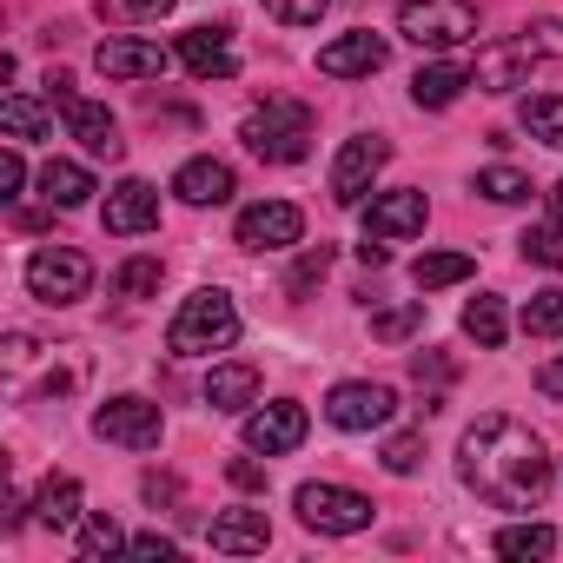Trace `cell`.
<instances>
[{
  "mask_svg": "<svg viewBox=\"0 0 563 563\" xmlns=\"http://www.w3.org/2000/svg\"><path fill=\"white\" fill-rule=\"evenodd\" d=\"M457 477L497 510H537L543 490H550V451L530 424H517L504 411H484L457 438Z\"/></svg>",
  "mask_w": 563,
  "mask_h": 563,
  "instance_id": "obj_1",
  "label": "cell"
},
{
  "mask_svg": "<svg viewBox=\"0 0 563 563\" xmlns=\"http://www.w3.org/2000/svg\"><path fill=\"white\" fill-rule=\"evenodd\" d=\"M239 339V306H232V292H219V286H199L179 312H173V325H166V352L173 358H212V352H225Z\"/></svg>",
  "mask_w": 563,
  "mask_h": 563,
  "instance_id": "obj_2",
  "label": "cell"
},
{
  "mask_svg": "<svg viewBox=\"0 0 563 563\" xmlns=\"http://www.w3.org/2000/svg\"><path fill=\"white\" fill-rule=\"evenodd\" d=\"M239 140H245L258 159H272V166H299L306 146H312V107H306V100H265V107L245 113Z\"/></svg>",
  "mask_w": 563,
  "mask_h": 563,
  "instance_id": "obj_3",
  "label": "cell"
},
{
  "mask_svg": "<svg viewBox=\"0 0 563 563\" xmlns=\"http://www.w3.org/2000/svg\"><path fill=\"white\" fill-rule=\"evenodd\" d=\"M398 34L424 54H444V47H464L477 41V8L471 0H405L398 8Z\"/></svg>",
  "mask_w": 563,
  "mask_h": 563,
  "instance_id": "obj_4",
  "label": "cell"
},
{
  "mask_svg": "<svg viewBox=\"0 0 563 563\" xmlns=\"http://www.w3.org/2000/svg\"><path fill=\"white\" fill-rule=\"evenodd\" d=\"M27 292H34L41 306H80V299L93 292L87 252H74V245H41V252L27 258Z\"/></svg>",
  "mask_w": 563,
  "mask_h": 563,
  "instance_id": "obj_5",
  "label": "cell"
},
{
  "mask_svg": "<svg viewBox=\"0 0 563 563\" xmlns=\"http://www.w3.org/2000/svg\"><path fill=\"white\" fill-rule=\"evenodd\" d=\"M299 523L319 530V537H358L372 523V497L345 490V484H299Z\"/></svg>",
  "mask_w": 563,
  "mask_h": 563,
  "instance_id": "obj_6",
  "label": "cell"
},
{
  "mask_svg": "<svg viewBox=\"0 0 563 563\" xmlns=\"http://www.w3.org/2000/svg\"><path fill=\"white\" fill-rule=\"evenodd\" d=\"M47 100L60 107L67 133H74V140H80V146H87L93 159H120V126H113V113H107L100 100H80L67 74H54V80H47Z\"/></svg>",
  "mask_w": 563,
  "mask_h": 563,
  "instance_id": "obj_7",
  "label": "cell"
},
{
  "mask_svg": "<svg viewBox=\"0 0 563 563\" xmlns=\"http://www.w3.org/2000/svg\"><path fill=\"white\" fill-rule=\"evenodd\" d=\"M385 159H391V140H378V133L345 140L339 159H332V199H339V206H365V192H372V179L385 173Z\"/></svg>",
  "mask_w": 563,
  "mask_h": 563,
  "instance_id": "obj_8",
  "label": "cell"
},
{
  "mask_svg": "<svg viewBox=\"0 0 563 563\" xmlns=\"http://www.w3.org/2000/svg\"><path fill=\"white\" fill-rule=\"evenodd\" d=\"M306 431H312V418H306V405H292V398L245 411V451H258V457H286V451H299Z\"/></svg>",
  "mask_w": 563,
  "mask_h": 563,
  "instance_id": "obj_9",
  "label": "cell"
},
{
  "mask_svg": "<svg viewBox=\"0 0 563 563\" xmlns=\"http://www.w3.org/2000/svg\"><path fill=\"white\" fill-rule=\"evenodd\" d=\"M299 239H306V212L292 199H258V206L239 212V245L245 252H286Z\"/></svg>",
  "mask_w": 563,
  "mask_h": 563,
  "instance_id": "obj_10",
  "label": "cell"
},
{
  "mask_svg": "<svg viewBox=\"0 0 563 563\" xmlns=\"http://www.w3.org/2000/svg\"><path fill=\"white\" fill-rule=\"evenodd\" d=\"M391 411H398V391L391 385H372V378L332 385V398H325V418L339 431H378V424H391Z\"/></svg>",
  "mask_w": 563,
  "mask_h": 563,
  "instance_id": "obj_11",
  "label": "cell"
},
{
  "mask_svg": "<svg viewBox=\"0 0 563 563\" xmlns=\"http://www.w3.org/2000/svg\"><path fill=\"white\" fill-rule=\"evenodd\" d=\"M93 431H100L107 444L153 451V444H159V431H166V418H159V405H153V398H107V405L93 411Z\"/></svg>",
  "mask_w": 563,
  "mask_h": 563,
  "instance_id": "obj_12",
  "label": "cell"
},
{
  "mask_svg": "<svg viewBox=\"0 0 563 563\" xmlns=\"http://www.w3.org/2000/svg\"><path fill=\"white\" fill-rule=\"evenodd\" d=\"M385 60H391V41L372 34V27L339 34L332 47H319V74H325V80H365V74H378Z\"/></svg>",
  "mask_w": 563,
  "mask_h": 563,
  "instance_id": "obj_13",
  "label": "cell"
},
{
  "mask_svg": "<svg viewBox=\"0 0 563 563\" xmlns=\"http://www.w3.org/2000/svg\"><path fill=\"white\" fill-rule=\"evenodd\" d=\"M93 67H100L107 80H159V74L173 67V54H166V47H153V41H133V34H113V41H100V54H93Z\"/></svg>",
  "mask_w": 563,
  "mask_h": 563,
  "instance_id": "obj_14",
  "label": "cell"
},
{
  "mask_svg": "<svg viewBox=\"0 0 563 563\" xmlns=\"http://www.w3.org/2000/svg\"><path fill=\"white\" fill-rule=\"evenodd\" d=\"M107 232L113 239H140V232H153L159 225V186H146V179H120L113 192H107Z\"/></svg>",
  "mask_w": 563,
  "mask_h": 563,
  "instance_id": "obj_15",
  "label": "cell"
},
{
  "mask_svg": "<svg viewBox=\"0 0 563 563\" xmlns=\"http://www.w3.org/2000/svg\"><path fill=\"white\" fill-rule=\"evenodd\" d=\"M424 219H431L424 192H378L365 206V239H418Z\"/></svg>",
  "mask_w": 563,
  "mask_h": 563,
  "instance_id": "obj_16",
  "label": "cell"
},
{
  "mask_svg": "<svg viewBox=\"0 0 563 563\" xmlns=\"http://www.w3.org/2000/svg\"><path fill=\"white\" fill-rule=\"evenodd\" d=\"M179 60L192 80H232L239 74V54H232V34L225 27H192L179 34Z\"/></svg>",
  "mask_w": 563,
  "mask_h": 563,
  "instance_id": "obj_17",
  "label": "cell"
},
{
  "mask_svg": "<svg viewBox=\"0 0 563 563\" xmlns=\"http://www.w3.org/2000/svg\"><path fill=\"white\" fill-rule=\"evenodd\" d=\"M530 67H537V54H530L523 41H510V47H490V54H477L471 80H477L484 93H517V87L530 80Z\"/></svg>",
  "mask_w": 563,
  "mask_h": 563,
  "instance_id": "obj_18",
  "label": "cell"
},
{
  "mask_svg": "<svg viewBox=\"0 0 563 563\" xmlns=\"http://www.w3.org/2000/svg\"><path fill=\"white\" fill-rule=\"evenodd\" d=\"M206 537H212V550H225V556H258V550L272 543V523H265V510H219Z\"/></svg>",
  "mask_w": 563,
  "mask_h": 563,
  "instance_id": "obj_19",
  "label": "cell"
},
{
  "mask_svg": "<svg viewBox=\"0 0 563 563\" xmlns=\"http://www.w3.org/2000/svg\"><path fill=\"white\" fill-rule=\"evenodd\" d=\"M173 192H179L186 206H225V199H232V166H225V159H186V166L173 173Z\"/></svg>",
  "mask_w": 563,
  "mask_h": 563,
  "instance_id": "obj_20",
  "label": "cell"
},
{
  "mask_svg": "<svg viewBox=\"0 0 563 563\" xmlns=\"http://www.w3.org/2000/svg\"><path fill=\"white\" fill-rule=\"evenodd\" d=\"M34 523H41V530H54V537H60V530H74V523H80V477L54 471V477L34 490Z\"/></svg>",
  "mask_w": 563,
  "mask_h": 563,
  "instance_id": "obj_21",
  "label": "cell"
},
{
  "mask_svg": "<svg viewBox=\"0 0 563 563\" xmlns=\"http://www.w3.org/2000/svg\"><path fill=\"white\" fill-rule=\"evenodd\" d=\"M206 405L212 411H252L258 405V372L252 365H212V378H206Z\"/></svg>",
  "mask_w": 563,
  "mask_h": 563,
  "instance_id": "obj_22",
  "label": "cell"
},
{
  "mask_svg": "<svg viewBox=\"0 0 563 563\" xmlns=\"http://www.w3.org/2000/svg\"><path fill=\"white\" fill-rule=\"evenodd\" d=\"M464 87H477V80H471V67H457V60H438V67H418V74H411V100L431 107V113L451 107Z\"/></svg>",
  "mask_w": 563,
  "mask_h": 563,
  "instance_id": "obj_23",
  "label": "cell"
},
{
  "mask_svg": "<svg viewBox=\"0 0 563 563\" xmlns=\"http://www.w3.org/2000/svg\"><path fill=\"white\" fill-rule=\"evenodd\" d=\"M41 199L60 206V212H74V206L93 199V173L74 166V159H47V166H41Z\"/></svg>",
  "mask_w": 563,
  "mask_h": 563,
  "instance_id": "obj_24",
  "label": "cell"
},
{
  "mask_svg": "<svg viewBox=\"0 0 563 563\" xmlns=\"http://www.w3.org/2000/svg\"><path fill=\"white\" fill-rule=\"evenodd\" d=\"M0 133L8 140H54V107H41L34 93H8L0 100Z\"/></svg>",
  "mask_w": 563,
  "mask_h": 563,
  "instance_id": "obj_25",
  "label": "cell"
},
{
  "mask_svg": "<svg viewBox=\"0 0 563 563\" xmlns=\"http://www.w3.org/2000/svg\"><path fill=\"white\" fill-rule=\"evenodd\" d=\"M411 278H418V292L464 286V278H471V252H424V258L411 265Z\"/></svg>",
  "mask_w": 563,
  "mask_h": 563,
  "instance_id": "obj_26",
  "label": "cell"
},
{
  "mask_svg": "<svg viewBox=\"0 0 563 563\" xmlns=\"http://www.w3.org/2000/svg\"><path fill=\"white\" fill-rule=\"evenodd\" d=\"M504 332H510V319H504V299L477 292V299L464 306V339H477V345L490 352V345H504Z\"/></svg>",
  "mask_w": 563,
  "mask_h": 563,
  "instance_id": "obj_27",
  "label": "cell"
},
{
  "mask_svg": "<svg viewBox=\"0 0 563 563\" xmlns=\"http://www.w3.org/2000/svg\"><path fill=\"white\" fill-rule=\"evenodd\" d=\"M523 133L530 140H543V146H556L563 153V93H537V100H523Z\"/></svg>",
  "mask_w": 563,
  "mask_h": 563,
  "instance_id": "obj_28",
  "label": "cell"
},
{
  "mask_svg": "<svg viewBox=\"0 0 563 563\" xmlns=\"http://www.w3.org/2000/svg\"><path fill=\"white\" fill-rule=\"evenodd\" d=\"M418 332H424V299H405V306L372 312V339H385V345H405V339H418Z\"/></svg>",
  "mask_w": 563,
  "mask_h": 563,
  "instance_id": "obj_29",
  "label": "cell"
},
{
  "mask_svg": "<svg viewBox=\"0 0 563 563\" xmlns=\"http://www.w3.org/2000/svg\"><path fill=\"white\" fill-rule=\"evenodd\" d=\"M490 550H497V556H550V550H556V530H550V523H504Z\"/></svg>",
  "mask_w": 563,
  "mask_h": 563,
  "instance_id": "obj_30",
  "label": "cell"
},
{
  "mask_svg": "<svg viewBox=\"0 0 563 563\" xmlns=\"http://www.w3.org/2000/svg\"><path fill=\"white\" fill-rule=\"evenodd\" d=\"M517 252H523L530 265H543V272H563V219H550V225H530V232L517 239Z\"/></svg>",
  "mask_w": 563,
  "mask_h": 563,
  "instance_id": "obj_31",
  "label": "cell"
},
{
  "mask_svg": "<svg viewBox=\"0 0 563 563\" xmlns=\"http://www.w3.org/2000/svg\"><path fill=\"white\" fill-rule=\"evenodd\" d=\"M477 192L497 199V206H523V199H530V173H517V166H484V173H477Z\"/></svg>",
  "mask_w": 563,
  "mask_h": 563,
  "instance_id": "obj_32",
  "label": "cell"
},
{
  "mask_svg": "<svg viewBox=\"0 0 563 563\" xmlns=\"http://www.w3.org/2000/svg\"><path fill=\"white\" fill-rule=\"evenodd\" d=\"M523 332L530 339H563V286H550L523 306Z\"/></svg>",
  "mask_w": 563,
  "mask_h": 563,
  "instance_id": "obj_33",
  "label": "cell"
},
{
  "mask_svg": "<svg viewBox=\"0 0 563 563\" xmlns=\"http://www.w3.org/2000/svg\"><path fill=\"white\" fill-rule=\"evenodd\" d=\"M159 278H166V265L140 252V258H126V265L113 272V286H120L126 299H153V292H159Z\"/></svg>",
  "mask_w": 563,
  "mask_h": 563,
  "instance_id": "obj_34",
  "label": "cell"
},
{
  "mask_svg": "<svg viewBox=\"0 0 563 563\" xmlns=\"http://www.w3.org/2000/svg\"><path fill=\"white\" fill-rule=\"evenodd\" d=\"M424 464V431H398V438H385V471L391 477H411Z\"/></svg>",
  "mask_w": 563,
  "mask_h": 563,
  "instance_id": "obj_35",
  "label": "cell"
},
{
  "mask_svg": "<svg viewBox=\"0 0 563 563\" xmlns=\"http://www.w3.org/2000/svg\"><path fill=\"white\" fill-rule=\"evenodd\" d=\"M173 14V0H100V21L126 27V21H166Z\"/></svg>",
  "mask_w": 563,
  "mask_h": 563,
  "instance_id": "obj_36",
  "label": "cell"
},
{
  "mask_svg": "<svg viewBox=\"0 0 563 563\" xmlns=\"http://www.w3.org/2000/svg\"><path fill=\"white\" fill-rule=\"evenodd\" d=\"M325 8H332V0H265V14H272L278 27H319Z\"/></svg>",
  "mask_w": 563,
  "mask_h": 563,
  "instance_id": "obj_37",
  "label": "cell"
},
{
  "mask_svg": "<svg viewBox=\"0 0 563 563\" xmlns=\"http://www.w3.org/2000/svg\"><path fill=\"white\" fill-rule=\"evenodd\" d=\"M80 550H87V556H113V550H126V537H120V523H113V517H87Z\"/></svg>",
  "mask_w": 563,
  "mask_h": 563,
  "instance_id": "obj_38",
  "label": "cell"
},
{
  "mask_svg": "<svg viewBox=\"0 0 563 563\" xmlns=\"http://www.w3.org/2000/svg\"><path fill=\"white\" fill-rule=\"evenodd\" d=\"M517 41H523L537 60H563V21H530Z\"/></svg>",
  "mask_w": 563,
  "mask_h": 563,
  "instance_id": "obj_39",
  "label": "cell"
},
{
  "mask_svg": "<svg viewBox=\"0 0 563 563\" xmlns=\"http://www.w3.org/2000/svg\"><path fill=\"white\" fill-rule=\"evenodd\" d=\"M325 272H332V245H312V252H306V258L292 265V292H312Z\"/></svg>",
  "mask_w": 563,
  "mask_h": 563,
  "instance_id": "obj_40",
  "label": "cell"
},
{
  "mask_svg": "<svg viewBox=\"0 0 563 563\" xmlns=\"http://www.w3.org/2000/svg\"><path fill=\"white\" fill-rule=\"evenodd\" d=\"M21 186H27V159H21V146H8V153H0V192L14 199Z\"/></svg>",
  "mask_w": 563,
  "mask_h": 563,
  "instance_id": "obj_41",
  "label": "cell"
},
{
  "mask_svg": "<svg viewBox=\"0 0 563 563\" xmlns=\"http://www.w3.org/2000/svg\"><path fill=\"white\" fill-rule=\"evenodd\" d=\"M225 477H232L239 490H265V464H252V457H232V464H225Z\"/></svg>",
  "mask_w": 563,
  "mask_h": 563,
  "instance_id": "obj_42",
  "label": "cell"
},
{
  "mask_svg": "<svg viewBox=\"0 0 563 563\" xmlns=\"http://www.w3.org/2000/svg\"><path fill=\"white\" fill-rule=\"evenodd\" d=\"M411 372H418V385H424V378H431V385H444V378H451V365H444L438 352H418V358H411Z\"/></svg>",
  "mask_w": 563,
  "mask_h": 563,
  "instance_id": "obj_43",
  "label": "cell"
},
{
  "mask_svg": "<svg viewBox=\"0 0 563 563\" xmlns=\"http://www.w3.org/2000/svg\"><path fill=\"white\" fill-rule=\"evenodd\" d=\"M126 550H133V556H159V563H166V556H173V537H159V530H146V537H133Z\"/></svg>",
  "mask_w": 563,
  "mask_h": 563,
  "instance_id": "obj_44",
  "label": "cell"
},
{
  "mask_svg": "<svg viewBox=\"0 0 563 563\" xmlns=\"http://www.w3.org/2000/svg\"><path fill=\"white\" fill-rule=\"evenodd\" d=\"M537 391H543V398H563V358H543V365H537Z\"/></svg>",
  "mask_w": 563,
  "mask_h": 563,
  "instance_id": "obj_45",
  "label": "cell"
},
{
  "mask_svg": "<svg viewBox=\"0 0 563 563\" xmlns=\"http://www.w3.org/2000/svg\"><path fill=\"white\" fill-rule=\"evenodd\" d=\"M550 219H563V179L550 186Z\"/></svg>",
  "mask_w": 563,
  "mask_h": 563,
  "instance_id": "obj_46",
  "label": "cell"
}]
</instances>
